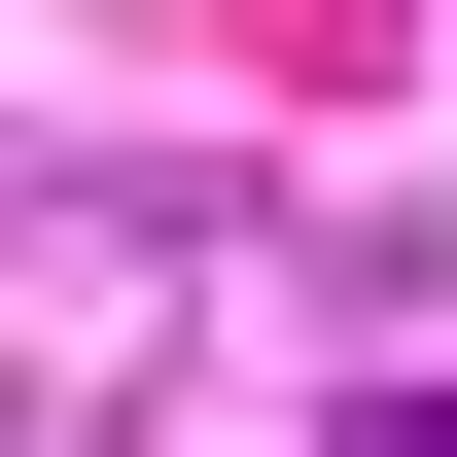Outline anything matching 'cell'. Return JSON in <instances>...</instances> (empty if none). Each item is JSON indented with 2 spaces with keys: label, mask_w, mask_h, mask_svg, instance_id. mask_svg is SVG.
<instances>
[{
  "label": "cell",
  "mask_w": 457,
  "mask_h": 457,
  "mask_svg": "<svg viewBox=\"0 0 457 457\" xmlns=\"http://www.w3.org/2000/svg\"><path fill=\"white\" fill-rule=\"evenodd\" d=\"M317 457H457V387H352V422H317Z\"/></svg>",
  "instance_id": "6da1fadb"
}]
</instances>
